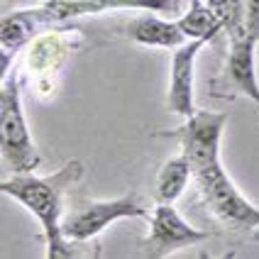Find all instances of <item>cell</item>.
I'll use <instances>...</instances> for the list:
<instances>
[{
    "label": "cell",
    "instance_id": "8",
    "mask_svg": "<svg viewBox=\"0 0 259 259\" xmlns=\"http://www.w3.org/2000/svg\"><path fill=\"white\" fill-rule=\"evenodd\" d=\"M120 10H135V13H176L174 0H47L37 10H32L42 27L52 25H66L76 17L103 13H120Z\"/></svg>",
    "mask_w": 259,
    "mask_h": 259
},
{
    "label": "cell",
    "instance_id": "9",
    "mask_svg": "<svg viewBox=\"0 0 259 259\" xmlns=\"http://www.w3.org/2000/svg\"><path fill=\"white\" fill-rule=\"evenodd\" d=\"M205 42L188 39L186 44L176 47L171 54V83H169V108L184 120L191 117L198 108L193 103V76H196V59Z\"/></svg>",
    "mask_w": 259,
    "mask_h": 259
},
{
    "label": "cell",
    "instance_id": "15",
    "mask_svg": "<svg viewBox=\"0 0 259 259\" xmlns=\"http://www.w3.org/2000/svg\"><path fill=\"white\" fill-rule=\"evenodd\" d=\"M245 13H247V34L254 37L259 44V0H245Z\"/></svg>",
    "mask_w": 259,
    "mask_h": 259
},
{
    "label": "cell",
    "instance_id": "16",
    "mask_svg": "<svg viewBox=\"0 0 259 259\" xmlns=\"http://www.w3.org/2000/svg\"><path fill=\"white\" fill-rule=\"evenodd\" d=\"M188 3H198V0H188Z\"/></svg>",
    "mask_w": 259,
    "mask_h": 259
},
{
    "label": "cell",
    "instance_id": "11",
    "mask_svg": "<svg viewBox=\"0 0 259 259\" xmlns=\"http://www.w3.org/2000/svg\"><path fill=\"white\" fill-rule=\"evenodd\" d=\"M127 37L142 47H161V49H176L186 44V34L181 32L179 22L161 20L157 15H142L127 25Z\"/></svg>",
    "mask_w": 259,
    "mask_h": 259
},
{
    "label": "cell",
    "instance_id": "7",
    "mask_svg": "<svg viewBox=\"0 0 259 259\" xmlns=\"http://www.w3.org/2000/svg\"><path fill=\"white\" fill-rule=\"evenodd\" d=\"M149 232L142 242V254L152 259L171 257L174 252L201 245L208 240V232L186 223L174 203H157L149 213Z\"/></svg>",
    "mask_w": 259,
    "mask_h": 259
},
{
    "label": "cell",
    "instance_id": "12",
    "mask_svg": "<svg viewBox=\"0 0 259 259\" xmlns=\"http://www.w3.org/2000/svg\"><path fill=\"white\" fill-rule=\"evenodd\" d=\"M191 179H193V169H191V161L186 159L184 152L179 157H171L169 161H164L157 174V181H154L157 203H176L184 196Z\"/></svg>",
    "mask_w": 259,
    "mask_h": 259
},
{
    "label": "cell",
    "instance_id": "10",
    "mask_svg": "<svg viewBox=\"0 0 259 259\" xmlns=\"http://www.w3.org/2000/svg\"><path fill=\"white\" fill-rule=\"evenodd\" d=\"M39 20L32 10H17V13L3 15L0 20V57H3V76L10 71V57L20 49H25L37 34H39Z\"/></svg>",
    "mask_w": 259,
    "mask_h": 259
},
{
    "label": "cell",
    "instance_id": "4",
    "mask_svg": "<svg viewBox=\"0 0 259 259\" xmlns=\"http://www.w3.org/2000/svg\"><path fill=\"white\" fill-rule=\"evenodd\" d=\"M83 47V34L76 27L44 29L22 49L25 52V71L32 76V83L37 93H52L59 71L66 66Z\"/></svg>",
    "mask_w": 259,
    "mask_h": 259
},
{
    "label": "cell",
    "instance_id": "2",
    "mask_svg": "<svg viewBox=\"0 0 259 259\" xmlns=\"http://www.w3.org/2000/svg\"><path fill=\"white\" fill-rule=\"evenodd\" d=\"M193 181L198 188L203 205L228 230H257L259 228V208L252 201H247L240 193V188L232 184L228 171L223 169L220 152L205 154L191 161Z\"/></svg>",
    "mask_w": 259,
    "mask_h": 259
},
{
    "label": "cell",
    "instance_id": "1",
    "mask_svg": "<svg viewBox=\"0 0 259 259\" xmlns=\"http://www.w3.org/2000/svg\"><path fill=\"white\" fill-rule=\"evenodd\" d=\"M83 161L71 159L52 176H34V171L13 174L10 179L0 181L3 196H10L22 203L32 215L39 220L42 235L47 242V259H69L73 257L69 240L61 230L64 220V193L83 176Z\"/></svg>",
    "mask_w": 259,
    "mask_h": 259
},
{
    "label": "cell",
    "instance_id": "3",
    "mask_svg": "<svg viewBox=\"0 0 259 259\" xmlns=\"http://www.w3.org/2000/svg\"><path fill=\"white\" fill-rule=\"evenodd\" d=\"M0 152L13 174L34 171L42 164L22 108V81L15 71L5 73L0 86Z\"/></svg>",
    "mask_w": 259,
    "mask_h": 259
},
{
    "label": "cell",
    "instance_id": "13",
    "mask_svg": "<svg viewBox=\"0 0 259 259\" xmlns=\"http://www.w3.org/2000/svg\"><path fill=\"white\" fill-rule=\"evenodd\" d=\"M179 27L186 34V39H201V42H213L218 34L223 32V25L218 20L213 10L205 5V0H198V3H191L188 10L179 20Z\"/></svg>",
    "mask_w": 259,
    "mask_h": 259
},
{
    "label": "cell",
    "instance_id": "6",
    "mask_svg": "<svg viewBox=\"0 0 259 259\" xmlns=\"http://www.w3.org/2000/svg\"><path fill=\"white\" fill-rule=\"evenodd\" d=\"M257 47L254 37L242 34L230 39L225 64L215 78L210 81L213 98H247L259 108V78H257Z\"/></svg>",
    "mask_w": 259,
    "mask_h": 259
},
{
    "label": "cell",
    "instance_id": "17",
    "mask_svg": "<svg viewBox=\"0 0 259 259\" xmlns=\"http://www.w3.org/2000/svg\"><path fill=\"white\" fill-rule=\"evenodd\" d=\"M3 3H5V0H3ZM42 3H47V0H42Z\"/></svg>",
    "mask_w": 259,
    "mask_h": 259
},
{
    "label": "cell",
    "instance_id": "5",
    "mask_svg": "<svg viewBox=\"0 0 259 259\" xmlns=\"http://www.w3.org/2000/svg\"><path fill=\"white\" fill-rule=\"evenodd\" d=\"M125 218H149V210L142 205L140 193L135 191L113 201H86L76 205V210L64 215L61 230L69 242H86L98 237L115 220H125Z\"/></svg>",
    "mask_w": 259,
    "mask_h": 259
},
{
    "label": "cell",
    "instance_id": "14",
    "mask_svg": "<svg viewBox=\"0 0 259 259\" xmlns=\"http://www.w3.org/2000/svg\"><path fill=\"white\" fill-rule=\"evenodd\" d=\"M205 5L213 10L223 32L228 34V39L242 37L247 34V13H245V0H205Z\"/></svg>",
    "mask_w": 259,
    "mask_h": 259
}]
</instances>
